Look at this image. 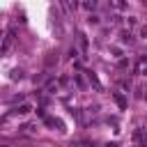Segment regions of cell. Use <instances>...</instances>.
I'll return each mask as SVG.
<instances>
[{"label":"cell","mask_w":147,"mask_h":147,"mask_svg":"<svg viewBox=\"0 0 147 147\" xmlns=\"http://www.w3.org/2000/svg\"><path fill=\"white\" fill-rule=\"evenodd\" d=\"M2 147H7V145H2Z\"/></svg>","instance_id":"obj_6"},{"label":"cell","mask_w":147,"mask_h":147,"mask_svg":"<svg viewBox=\"0 0 147 147\" xmlns=\"http://www.w3.org/2000/svg\"><path fill=\"white\" fill-rule=\"evenodd\" d=\"M115 99H117V103H119V106H122V108H124V106H126V101H124V96H122V94H115Z\"/></svg>","instance_id":"obj_4"},{"label":"cell","mask_w":147,"mask_h":147,"mask_svg":"<svg viewBox=\"0 0 147 147\" xmlns=\"http://www.w3.org/2000/svg\"><path fill=\"white\" fill-rule=\"evenodd\" d=\"M133 138H136V142H140V145H145V142H147V138H145V133H142V129H136V133H133Z\"/></svg>","instance_id":"obj_2"},{"label":"cell","mask_w":147,"mask_h":147,"mask_svg":"<svg viewBox=\"0 0 147 147\" xmlns=\"http://www.w3.org/2000/svg\"><path fill=\"white\" fill-rule=\"evenodd\" d=\"M16 113H18V115H25V113H30V106H28V103H23V106H18V108H16Z\"/></svg>","instance_id":"obj_3"},{"label":"cell","mask_w":147,"mask_h":147,"mask_svg":"<svg viewBox=\"0 0 147 147\" xmlns=\"http://www.w3.org/2000/svg\"><path fill=\"white\" fill-rule=\"evenodd\" d=\"M11 44H14V32L9 30V32L5 34V39H2V55H7V53H9V48H11Z\"/></svg>","instance_id":"obj_1"},{"label":"cell","mask_w":147,"mask_h":147,"mask_svg":"<svg viewBox=\"0 0 147 147\" xmlns=\"http://www.w3.org/2000/svg\"><path fill=\"white\" fill-rule=\"evenodd\" d=\"M122 41H131V34L129 32H122Z\"/></svg>","instance_id":"obj_5"},{"label":"cell","mask_w":147,"mask_h":147,"mask_svg":"<svg viewBox=\"0 0 147 147\" xmlns=\"http://www.w3.org/2000/svg\"><path fill=\"white\" fill-rule=\"evenodd\" d=\"M25 147H28V145H25Z\"/></svg>","instance_id":"obj_7"}]
</instances>
